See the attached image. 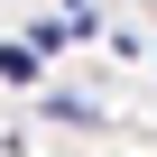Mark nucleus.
<instances>
[{
	"label": "nucleus",
	"instance_id": "f257e3e1",
	"mask_svg": "<svg viewBox=\"0 0 157 157\" xmlns=\"http://www.w3.org/2000/svg\"><path fill=\"white\" fill-rule=\"evenodd\" d=\"M0 83H37V46H0Z\"/></svg>",
	"mask_w": 157,
	"mask_h": 157
}]
</instances>
